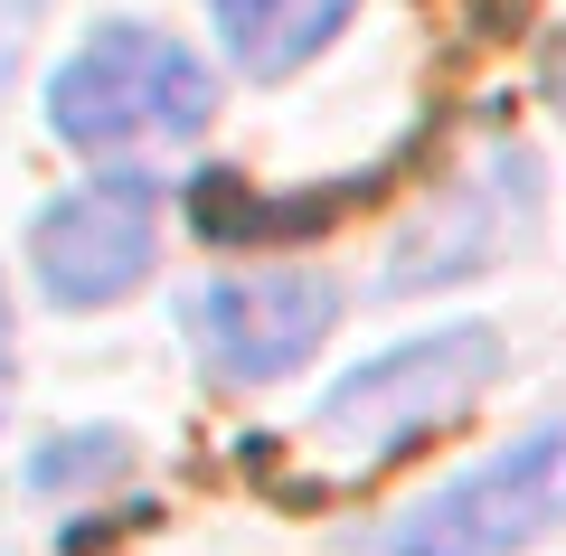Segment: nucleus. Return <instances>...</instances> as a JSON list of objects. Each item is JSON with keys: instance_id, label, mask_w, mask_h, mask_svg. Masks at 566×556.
Masks as SVG:
<instances>
[{"instance_id": "f257e3e1", "label": "nucleus", "mask_w": 566, "mask_h": 556, "mask_svg": "<svg viewBox=\"0 0 566 556\" xmlns=\"http://www.w3.org/2000/svg\"><path fill=\"white\" fill-rule=\"evenodd\" d=\"M501 358H510V349H501V331H491V321L416 331V339H397V349L359 358V368H349V378L312 406V453H322L331 472H359V481L387 472L397 453L453 434V424L491 397Z\"/></svg>"}, {"instance_id": "f03ea898", "label": "nucleus", "mask_w": 566, "mask_h": 556, "mask_svg": "<svg viewBox=\"0 0 566 556\" xmlns=\"http://www.w3.org/2000/svg\"><path fill=\"white\" fill-rule=\"evenodd\" d=\"M218 123V76L180 39L133 20L85 29V48L48 76V133L85 160H142L170 141H199Z\"/></svg>"}, {"instance_id": "7ed1b4c3", "label": "nucleus", "mask_w": 566, "mask_h": 556, "mask_svg": "<svg viewBox=\"0 0 566 556\" xmlns=\"http://www.w3.org/2000/svg\"><path fill=\"white\" fill-rule=\"evenodd\" d=\"M566 528V406L368 528V556H528Z\"/></svg>"}, {"instance_id": "20e7f679", "label": "nucleus", "mask_w": 566, "mask_h": 556, "mask_svg": "<svg viewBox=\"0 0 566 556\" xmlns=\"http://www.w3.org/2000/svg\"><path fill=\"white\" fill-rule=\"evenodd\" d=\"M29 264H39V293L57 312H114L151 283L161 264V189L142 170H104L76 179L66 199H48L29 218Z\"/></svg>"}, {"instance_id": "39448f33", "label": "nucleus", "mask_w": 566, "mask_h": 556, "mask_svg": "<svg viewBox=\"0 0 566 556\" xmlns=\"http://www.w3.org/2000/svg\"><path fill=\"white\" fill-rule=\"evenodd\" d=\"M189 349L218 387H274L293 378L340 321V283L322 264H255V274H218L189 293Z\"/></svg>"}, {"instance_id": "423d86ee", "label": "nucleus", "mask_w": 566, "mask_h": 556, "mask_svg": "<svg viewBox=\"0 0 566 556\" xmlns=\"http://www.w3.org/2000/svg\"><path fill=\"white\" fill-rule=\"evenodd\" d=\"M538 237V160L520 141L482 151V170L453 179L444 199L424 208V227L387 255V293H424V283H463V274H491L510 245Z\"/></svg>"}, {"instance_id": "0eeeda50", "label": "nucleus", "mask_w": 566, "mask_h": 556, "mask_svg": "<svg viewBox=\"0 0 566 556\" xmlns=\"http://www.w3.org/2000/svg\"><path fill=\"white\" fill-rule=\"evenodd\" d=\"M349 10H359V0H208V20H218V39H227V66L255 76V85L303 76V66L349 29Z\"/></svg>"}, {"instance_id": "6e6552de", "label": "nucleus", "mask_w": 566, "mask_h": 556, "mask_svg": "<svg viewBox=\"0 0 566 556\" xmlns=\"http://www.w3.org/2000/svg\"><path fill=\"white\" fill-rule=\"evenodd\" d=\"M133 472V434H114V424H76V434L39 443L29 453V491L39 500H76V491H104V481Z\"/></svg>"}, {"instance_id": "1a4fd4ad", "label": "nucleus", "mask_w": 566, "mask_h": 556, "mask_svg": "<svg viewBox=\"0 0 566 556\" xmlns=\"http://www.w3.org/2000/svg\"><path fill=\"white\" fill-rule=\"evenodd\" d=\"M538 95H547V114L566 123V29L547 39V57H538Z\"/></svg>"}, {"instance_id": "9d476101", "label": "nucleus", "mask_w": 566, "mask_h": 556, "mask_svg": "<svg viewBox=\"0 0 566 556\" xmlns=\"http://www.w3.org/2000/svg\"><path fill=\"white\" fill-rule=\"evenodd\" d=\"M10 378H20V331H10V293H0V406H10Z\"/></svg>"}, {"instance_id": "9b49d317", "label": "nucleus", "mask_w": 566, "mask_h": 556, "mask_svg": "<svg viewBox=\"0 0 566 556\" xmlns=\"http://www.w3.org/2000/svg\"><path fill=\"white\" fill-rule=\"evenodd\" d=\"M0 76H10V57H0Z\"/></svg>"}]
</instances>
